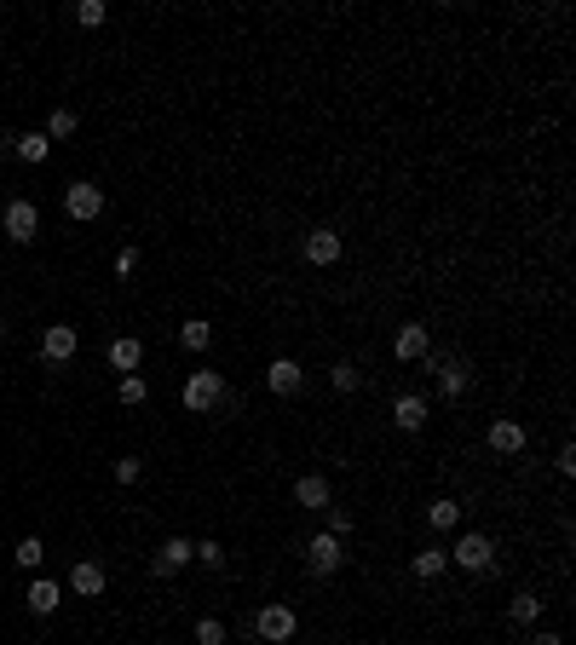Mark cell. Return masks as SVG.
<instances>
[{
    "mask_svg": "<svg viewBox=\"0 0 576 645\" xmlns=\"http://www.w3.org/2000/svg\"><path fill=\"white\" fill-rule=\"evenodd\" d=\"M179 346H185V351H207V346H214V323H202V318L179 323Z\"/></svg>",
    "mask_w": 576,
    "mask_h": 645,
    "instance_id": "7402d4cb",
    "label": "cell"
},
{
    "mask_svg": "<svg viewBox=\"0 0 576 645\" xmlns=\"http://www.w3.org/2000/svg\"><path fill=\"white\" fill-rule=\"evenodd\" d=\"M410 570H415V576H421V582L444 576V570H450V547H421V553L410 559Z\"/></svg>",
    "mask_w": 576,
    "mask_h": 645,
    "instance_id": "d6986e66",
    "label": "cell"
},
{
    "mask_svg": "<svg viewBox=\"0 0 576 645\" xmlns=\"http://www.w3.org/2000/svg\"><path fill=\"white\" fill-rule=\"evenodd\" d=\"M104 565H98V559H76V570H69V588L81 593V600H98V593H104Z\"/></svg>",
    "mask_w": 576,
    "mask_h": 645,
    "instance_id": "9a60e30c",
    "label": "cell"
},
{
    "mask_svg": "<svg viewBox=\"0 0 576 645\" xmlns=\"http://www.w3.org/2000/svg\"><path fill=\"white\" fill-rule=\"evenodd\" d=\"M64 214L87 225V219H98V214H104V190H98L93 179H76V185H64Z\"/></svg>",
    "mask_w": 576,
    "mask_h": 645,
    "instance_id": "8992f818",
    "label": "cell"
},
{
    "mask_svg": "<svg viewBox=\"0 0 576 645\" xmlns=\"http://www.w3.org/2000/svg\"><path fill=\"white\" fill-rule=\"evenodd\" d=\"M0 340H6V318H0Z\"/></svg>",
    "mask_w": 576,
    "mask_h": 645,
    "instance_id": "d590c367",
    "label": "cell"
},
{
    "mask_svg": "<svg viewBox=\"0 0 576 645\" xmlns=\"http://www.w3.org/2000/svg\"><path fill=\"white\" fill-rule=\"evenodd\" d=\"M41 559H46L41 536H23L18 547H12V565H18V570H41Z\"/></svg>",
    "mask_w": 576,
    "mask_h": 645,
    "instance_id": "cb8c5ba5",
    "label": "cell"
},
{
    "mask_svg": "<svg viewBox=\"0 0 576 645\" xmlns=\"http://www.w3.org/2000/svg\"><path fill=\"white\" fill-rule=\"evenodd\" d=\"M329 381H335V392H358V386H363V375H358V363H346V358H340L335 369H329Z\"/></svg>",
    "mask_w": 576,
    "mask_h": 645,
    "instance_id": "484cf974",
    "label": "cell"
},
{
    "mask_svg": "<svg viewBox=\"0 0 576 645\" xmlns=\"http://www.w3.org/2000/svg\"><path fill=\"white\" fill-rule=\"evenodd\" d=\"M294 628H300V617H294L288 605H265V611L254 617V634H260L265 645H283V640H294Z\"/></svg>",
    "mask_w": 576,
    "mask_h": 645,
    "instance_id": "52a82bcc",
    "label": "cell"
},
{
    "mask_svg": "<svg viewBox=\"0 0 576 645\" xmlns=\"http://www.w3.org/2000/svg\"><path fill=\"white\" fill-rule=\"evenodd\" d=\"M12 150H18V162L41 167L46 156H53V139H46V133H23V139H12Z\"/></svg>",
    "mask_w": 576,
    "mask_h": 645,
    "instance_id": "ffe728a7",
    "label": "cell"
},
{
    "mask_svg": "<svg viewBox=\"0 0 576 645\" xmlns=\"http://www.w3.org/2000/svg\"><path fill=\"white\" fill-rule=\"evenodd\" d=\"M294 502L312 507V513H323V507H335V490H329L323 472H300V479H294Z\"/></svg>",
    "mask_w": 576,
    "mask_h": 645,
    "instance_id": "5bb4252c",
    "label": "cell"
},
{
    "mask_svg": "<svg viewBox=\"0 0 576 645\" xmlns=\"http://www.w3.org/2000/svg\"><path fill=\"white\" fill-rule=\"evenodd\" d=\"M116 398H121L127 409H139L144 398H150V386H144V375H121V381H116Z\"/></svg>",
    "mask_w": 576,
    "mask_h": 645,
    "instance_id": "d4e9b609",
    "label": "cell"
},
{
    "mask_svg": "<svg viewBox=\"0 0 576 645\" xmlns=\"http://www.w3.org/2000/svg\"><path fill=\"white\" fill-rule=\"evenodd\" d=\"M323 519H329V536H340V542H346L352 530H358V519H352L346 507H323Z\"/></svg>",
    "mask_w": 576,
    "mask_h": 645,
    "instance_id": "83f0119b",
    "label": "cell"
},
{
    "mask_svg": "<svg viewBox=\"0 0 576 645\" xmlns=\"http://www.w3.org/2000/svg\"><path fill=\"white\" fill-rule=\"evenodd\" d=\"M191 559H196V542H185V536H167L162 547H156L150 570H156V576H179V570H185Z\"/></svg>",
    "mask_w": 576,
    "mask_h": 645,
    "instance_id": "30bf717a",
    "label": "cell"
},
{
    "mask_svg": "<svg viewBox=\"0 0 576 645\" xmlns=\"http://www.w3.org/2000/svg\"><path fill=\"white\" fill-rule=\"evenodd\" d=\"M392 421H398V432H421L426 427V398L421 392H403L398 404H392Z\"/></svg>",
    "mask_w": 576,
    "mask_h": 645,
    "instance_id": "2e32d148",
    "label": "cell"
},
{
    "mask_svg": "<svg viewBox=\"0 0 576 645\" xmlns=\"http://www.w3.org/2000/svg\"><path fill=\"white\" fill-rule=\"evenodd\" d=\"M426 363H433V375H438V398H467V386H473V369H467V358H433L426 351Z\"/></svg>",
    "mask_w": 576,
    "mask_h": 645,
    "instance_id": "277c9868",
    "label": "cell"
},
{
    "mask_svg": "<svg viewBox=\"0 0 576 645\" xmlns=\"http://www.w3.org/2000/svg\"><path fill=\"white\" fill-rule=\"evenodd\" d=\"M219 398H225V375H219V369H191L179 404H185L191 415H207V409H219Z\"/></svg>",
    "mask_w": 576,
    "mask_h": 645,
    "instance_id": "6da1fadb",
    "label": "cell"
},
{
    "mask_svg": "<svg viewBox=\"0 0 576 645\" xmlns=\"http://www.w3.org/2000/svg\"><path fill=\"white\" fill-rule=\"evenodd\" d=\"M139 363H144V346H139L133 335H116V340H110V369L139 375Z\"/></svg>",
    "mask_w": 576,
    "mask_h": 645,
    "instance_id": "e0dca14e",
    "label": "cell"
},
{
    "mask_svg": "<svg viewBox=\"0 0 576 645\" xmlns=\"http://www.w3.org/2000/svg\"><path fill=\"white\" fill-rule=\"evenodd\" d=\"M76 127H81L76 109H53V116H46V139H69Z\"/></svg>",
    "mask_w": 576,
    "mask_h": 645,
    "instance_id": "4316f807",
    "label": "cell"
},
{
    "mask_svg": "<svg viewBox=\"0 0 576 645\" xmlns=\"http://www.w3.org/2000/svg\"><path fill=\"white\" fill-rule=\"evenodd\" d=\"M426 351H433V335H426V323H403L398 335H392V358H398V363H421Z\"/></svg>",
    "mask_w": 576,
    "mask_h": 645,
    "instance_id": "9c48e42d",
    "label": "cell"
},
{
    "mask_svg": "<svg viewBox=\"0 0 576 645\" xmlns=\"http://www.w3.org/2000/svg\"><path fill=\"white\" fill-rule=\"evenodd\" d=\"M76 346H81L76 323H53V328L41 335V358H46V363H69V358H76Z\"/></svg>",
    "mask_w": 576,
    "mask_h": 645,
    "instance_id": "8fae6325",
    "label": "cell"
},
{
    "mask_svg": "<svg viewBox=\"0 0 576 645\" xmlns=\"http://www.w3.org/2000/svg\"><path fill=\"white\" fill-rule=\"evenodd\" d=\"M450 559H456L461 570H473V576H484V570L496 565V542H490L484 530H467V536H456V547H450Z\"/></svg>",
    "mask_w": 576,
    "mask_h": 645,
    "instance_id": "3957f363",
    "label": "cell"
},
{
    "mask_svg": "<svg viewBox=\"0 0 576 645\" xmlns=\"http://www.w3.org/2000/svg\"><path fill=\"white\" fill-rule=\"evenodd\" d=\"M231 634H225V623H219V617H202V623H196V645H225Z\"/></svg>",
    "mask_w": 576,
    "mask_h": 645,
    "instance_id": "f546056e",
    "label": "cell"
},
{
    "mask_svg": "<svg viewBox=\"0 0 576 645\" xmlns=\"http://www.w3.org/2000/svg\"><path fill=\"white\" fill-rule=\"evenodd\" d=\"M300 254L312 265H335L340 254H346V242H340V230H329V225H317V230H305V242H300Z\"/></svg>",
    "mask_w": 576,
    "mask_h": 645,
    "instance_id": "ba28073f",
    "label": "cell"
},
{
    "mask_svg": "<svg viewBox=\"0 0 576 645\" xmlns=\"http://www.w3.org/2000/svg\"><path fill=\"white\" fill-rule=\"evenodd\" d=\"M0 185H6V179H0Z\"/></svg>",
    "mask_w": 576,
    "mask_h": 645,
    "instance_id": "8d00e7d4",
    "label": "cell"
},
{
    "mask_svg": "<svg viewBox=\"0 0 576 645\" xmlns=\"http://www.w3.org/2000/svg\"><path fill=\"white\" fill-rule=\"evenodd\" d=\"M110 472H116V484H139L144 461H139V456H121V461H116V467H110Z\"/></svg>",
    "mask_w": 576,
    "mask_h": 645,
    "instance_id": "4dcf8cb0",
    "label": "cell"
},
{
    "mask_svg": "<svg viewBox=\"0 0 576 645\" xmlns=\"http://www.w3.org/2000/svg\"><path fill=\"white\" fill-rule=\"evenodd\" d=\"M507 617H513V623H524V628H531V623H542V593L519 588V593H513V605H507Z\"/></svg>",
    "mask_w": 576,
    "mask_h": 645,
    "instance_id": "44dd1931",
    "label": "cell"
},
{
    "mask_svg": "<svg viewBox=\"0 0 576 645\" xmlns=\"http://www.w3.org/2000/svg\"><path fill=\"white\" fill-rule=\"evenodd\" d=\"M531 645H565V640H559V634H548V628H542V634H536Z\"/></svg>",
    "mask_w": 576,
    "mask_h": 645,
    "instance_id": "e575fe53",
    "label": "cell"
},
{
    "mask_svg": "<svg viewBox=\"0 0 576 645\" xmlns=\"http://www.w3.org/2000/svg\"><path fill=\"white\" fill-rule=\"evenodd\" d=\"M23 600H29V611H35V617H53L58 605H64V588H58V582H46V576H35Z\"/></svg>",
    "mask_w": 576,
    "mask_h": 645,
    "instance_id": "ac0fdd59",
    "label": "cell"
},
{
    "mask_svg": "<svg viewBox=\"0 0 576 645\" xmlns=\"http://www.w3.org/2000/svg\"><path fill=\"white\" fill-rule=\"evenodd\" d=\"M196 565L219 570V565H225V547H219V542H196Z\"/></svg>",
    "mask_w": 576,
    "mask_h": 645,
    "instance_id": "1f68e13d",
    "label": "cell"
},
{
    "mask_svg": "<svg viewBox=\"0 0 576 645\" xmlns=\"http://www.w3.org/2000/svg\"><path fill=\"white\" fill-rule=\"evenodd\" d=\"M104 18H110V6H104V0H81V6H76V23H81V29H98Z\"/></svg>",
    "mask_w": 576,
    "mask_h": 645,
    "instance_id": "f1b7e54d",
    "label": "cell"
},
{
    "mask_svg": "<svg viewBox=\"0 0 576 645\" xmlns=\"http://www.w3.org/2000/svg\"><path fill=\"white\" fill-rule=\"evenodd\" d=\"M484 444L496 449V456H519V449H524V427H519L513 415H496V421L484 427Z\"/></svg>",
    "mask_w": 576,
    "mask_h": 645,
    "instance_id": "4fadbf2b",
    "label": "cell"
},
{
    "mask_svg": "<svg viewBox=\"0 0 576 645\" xmlns=\"http://www.w3.org/2000/svg\"><path fill=\"white\" fill-rule=\"evenodd\" d=\"M133 271H139V248H133V242H127V248L116 254V277H121V283H127Z\"/></svg>",
    "mask_w": 576,
    "mask_h": 645,
    "instance_id": "d6a6232c",
    "label": "cell"
},
{
    "mask_svg": "<svg viewBox=\"0 0 576 645\" xmlns=\"http://www.w3.org/2000/svg\"><path fill=\"white\" fill-rule=\"evenodd\" d=\"M0 230H6L18 248H29V242L41 237V208H35L29 197H12V202H6V214H0Z\"/></svg>",
    "mask_w": 576,
    "mask_h": 645,
    "instance_id": "7a4b0ae2",
    "label": "cell"
},
{
    "mask_svg": "<svg viewBox=\"0 0 576 645\" xmlns=\"http://www.w3.org/2000/svg\"><path fill=\"white\" fill-rule=\"evenodd\" d=\"M559 472H565V479L576 472V444H565V449H559Z\"/></svg>",
    "mask_w": 576,
    "mask_h": 645,
    "instance_id": "836d02e7",
    "label": "cell"
},
{
    "mask_svg": "<svg viewBox=\"0 0 576 645\" xmlns=\"http://www.w3.org/2000/svg\"><path fill=\"white\" fill-rule=\"evenodd\" d=\"M340 565H346V547H340V536L317 530V536L305 542V570H312V576H335Z\"/></svg>",
    "mask_w": 576,
    "mask_h": 645,
    "instance_id": "5b68a950",
    "label": "cell"
},
{
    "mask_svg": "<svg viewBox=\"0 0 576 645\" xmlns=\"http://www.w3.org/2000/svg\"><path fill=\"white\" fill-rule=\"evenodd\" d=\"M426 525H433V530H456V525H461V502H450V496H438V502L426 507Z\"/></svg>",
    "mask_w": 576,
    "mask_h": 645,
    "instance_id": "603a6c76",
    "label": "cell"
},
{
    "mask_svg": "<svg viewBox=\"0 0 576 645\" xmlns=\"http://www.w3.org/2000/svg\"><path fill=\"white\" fill-rule=\"evenodd\" d=\"M265 386H272L277 398H294L305 386V369L294 358H272V363H265Z\"/></svg>",
    "mask_w": 576,
    "mask_h": 645,
    "instance_id": "7c38bea8",
    "label": "cell"
}]
</instances>
